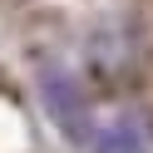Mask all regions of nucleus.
<instances>
[{
    "label": "nucleus",
    "instance_id": "2",
    "mask_svg": "<svg viewBox=\"0 0 153 153\" xmlns=\"http://www.w3.org/2000/svg\"><path fill=\"white\" fill-rule=\"evenodd\" d=\"M104 153H148V148H143V133L133 128V123H119V128L104 138Z\"/></svg>",
    "mask_w": 153,
    "mask_h": 153
},
{
    "label": "nucleus",
    "instance_id": "1",
    "mask_svg": "<svg viewBox=\"0 0 153 153\" xmlns=\"http://www.w3.org/2000/svg\"><path fill=\"white\" fill-rule=\"evenodd\" d=\"M40 99H45V114L54 119V128H59L69 143L94 138V119H89V104H84V89L74 84V74L50 69L40 79Z\"/></svg>",
    "mask_w": 153,
    "mask_h": 153
}]
</instances>
